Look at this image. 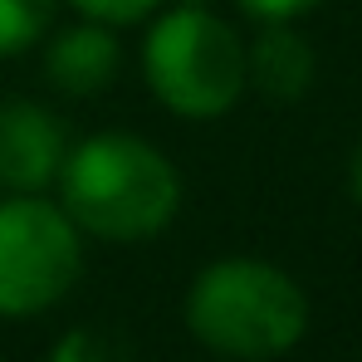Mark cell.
Wrapping results in <instances>:
<instances>
[{
  "label": "cell",
  "mask_w": 362,
  "mask_h": 362,
  "mask_svg": "<svg viewBox=\"0 0 362 362\" xmlns=\"http://www.w3.org/2000/svg\"><path fill=\"white\" fill-rule=\"evenodd\" d=\"M64 216L98 240H147L181 206L177 167L142 137L103 132L74 147L59 167Z\"/></svg>",
  "instance_id": "6da1fadb"
},
{
  "label": "cell",
  "mask_w": 362,
  "mask_h": 362,
  "mask_svg": "<svg viewBox=\"0 0 362 362\" xmlns=\"http://www.w3.org/2000/svg\"><path fill=\"white\" fill-rule=\"evenodd\" d=\"M186 323L211 353L264 362L289 353L303 338L308 299L274 264L221 259L196 274V284L186 294Z\"/></svg>",
  "instance_id": "7a4b0ae2"
},
{
  "label": "cell",
  "mask_w": 362,
  "mask_h": 362,
  "mask_svg": "<svg viewBox=\"0 0 362 362\" xmlns=\"http://www.w3.org/2000/svg\"><path fill=\"white\" fill-rule=\"evenodd\" d=\"M142 69H147L152 93L181 118L230 113L250 78L235 30L201 5H177L152 25Z\"/></svg>",
  "instance_id": "3957f363"
},
{
  "label": "cell",
  "mask_w": 362,
  "mask_h": 362,
  "mask_svg": "<svg viewBox=\"0 0 362 362\" xmlns=\"http://www.w3.org/2000/svg\"><path fill=\"white\" fill-rule=\"evenodd\" d=\"M83 269L78 230L59 206L15 196L0 201V313L30 318L59 303Z\"/></svg>",
  "instance_id": "277c9868"
},
{
  "label": "cell",
  "mask_w": 362,
  "mask_h": 362,
  "mask_svg": "<svg viewBox=\"0 0 362 362\" xmlns=\"http://www.w3.org/2000/svg\"><path fill=\"white\" fill-rule=\"evenodd\" d=\"M64 157V122L45 113L40 103H10L0 108V186L35 191L49 177H59Z\"/></svg>",
  "instance_id": "5b68a950"
},
{
  "label": "cell",
  "mask_w": 362,
  "mask_h": 362,
  "mask_svg": "<svg viewBox=\"0 0 362 362\" xmlns=\"http://www.w3.org/2000/svg\"><path fill=\"white\" fill-rule=\"evenodd\" d=\"M118 74V45L108 30H69L49 49V78L64 93H103Z\"/></svg>",
  "instance_id": "8992f818"
},
{
  "label": "cell",
  "mask_w": 362,
  "mask_h": 362,
  "mask_svg": "<svg viewBox=\"0 0 362 362\" xmlns=\"http://www.w3.org/2000/svg\"><path fill=\"white\" fill-rule=\"evenodd\" d=\"M245 64H250L255 83L269 98H299L303 88L313 83V49H308L303 35L284 30V25L264 30L259 45H255V54H245Z\"/></svg>",
  "instance_id": "52a82bcc"
},
{
  "label": "cell",
  "mask_w": 362,
  "mask_h": 362,
  "mask_svg": "<svg viewBox=\"0 0 362 362\" xmlns=\"http://www.w3.org/2000/svg\"><path fill=\"white\" fill-rule=\"evenodd\" d=\"M54 20V0H0V59L25 54Z\"/></svg>",
  "instance_id": "ba28073f"
},
{
  "label": "cell",
  "mask_w": 362,
  "mask_h": 362,
  "mask_svg": "<svg viewBox=\"0 0 362 362\" xmlns=\"http://www.w3.org/2000/svg\"><path fill=\"white\" fill-rule=\"evenodd\" d=\"M49 362H132V353H127V338L113 328H74Z\"/></svg>",
  "instance_id": "9c48e42d"
},
{
  "label": "cell",
  "mask_w": 362,
  "mask_h": 362,
  "mask_svg": "<svg viewBox=\"0 0 362 362\" xmlns=\"http://www.w3.org/2000/svg\"><path fill=\"white\" fill-rule=\"evenodd\" d=\"M69 5H78L83 15H93L103 25H132V20L152 15L162 0H69Z\"/></svg>",
  "instance_id": "30bf717a"
},
{
  "label": "cell",
  "mask_w": 362,
  "mask_h": 362,
  "mask_svg": "<svg viewBox=\"0 0 362 362\" xmlns=\"http://www.w3.org/2000/svg\"><path fill=\"white\" fill-rule=\"evenodd\" d=\"M250 15H259V20H269V25H284V20H299L308 10H318L323 0H240Z\"/></svg>",
  "instance_id": "8fae6325"
},
{
  "label": "cell",
  "mask_w": 362,
  "mask_h": 362,
  "mask_svg": "<svg viewBox=\"0 0 362 362\" xmlns=\"http://www.w3.org/2000/svg\"><path fill=\"white\" fill-rule=\"evenodd\" d=\"M348 181H353V196H358V206H362V147L353 152V172H348Z\"/></svg>",
  "instance_id": "7c38bea8"
}]
</instances>
